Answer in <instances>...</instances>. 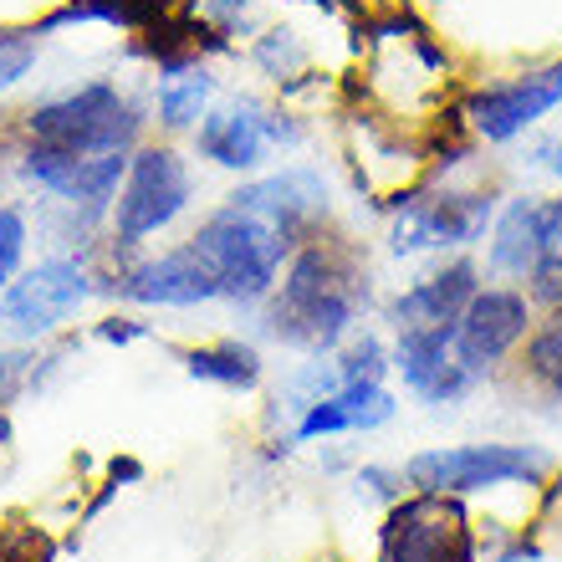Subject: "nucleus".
<instances>
[{
	"label": "nucleus",
	"mask_w": 562,
	"mask_h": 562,
	"mask_svg": "<svg viewBox=\"0 0 562 562\" xmlns=\"http://www.w3.org/2000/svg\"><path fill=\"white\" fill-rule=\"evenodd\" d=\"M379 312L369 251L333 225L302 240L256 312V338L292 358H333Z\"/></svg>",
	"instance_id": "obj_1"
},
{
	"label": "nucleus",
	"mask_w": 562,
	"mask_h": 562,
	"mask_svg": "<svg viewBox=\"0 0 562 562\" xmlns=\"http://www.w3.org/2000/svg\"><path fill=\"white\" fill-rule=\"evenodd\" d=\"M15 134L61 154H134L154 134V113L123 77H82L21 108Z\"/></svg>",
	"instance_id": "obj_2"
},
{
	"label": "nucleus",
	"mask_w": 562,
	"mask_h": 562,
	"mask_svg": "<svg viewBox=\"0 0 562 562\" xmlns=\"http://www.w3.org/2000/svg\"><path fill=\"white\" fill-rule=\"evenodd\" d=\"M502 184L496 179L465 175H429L415 190L389 200L384 210V251L400 261L415 256H460L481 251L496 210H502Z\"/></svg>",
	"instance_id": "obj_3"
},
{
	"label": "nucleus",
	"mask_w": 562,
	"mask_h": 562,
	"mask_svg": "<svg viewBox=\"0 0 562 562\" xmlns=\"http://www.w3.org/2000/svg\"><path fill=\"white\" fill-rule=\"evenodd\" d=\"M200 205V175L194 154L175 138L148 134L128 154V175L119 184V200L108 210V246L119 251H148L159 236L179 231Z\"/></svg>",
	"instance_id": "obj_4"
},
{
	"label": "nucleus",
	"mask_w": 562,
	"mask_h": 562,
	"mask_svg": "<svg viewBox=\"0 0 562 562\" xmlns=\"http://www.w3.org/2000/svg\"><path fill=\"white\" fill-rule=\"evenodd\" d=\"M190 240H194V251L210 261V271L221 277V302L231 312H240V317L261 312V302H267L271 286L281 281V267L296 251L281 231H271L267 221L236 210L231 200L210 205L190 225Z\"/></svg>",
	"instance_id": "obj_5"
},
{
	"label": "nucleus",
	"mask_w": 562,
	"mask_h": 562,
	"mask_svg": "<svg viewBox=\"0 0 562 562\" xmlns=\"http://www.w3.org/2000/svg\"><path fill=\"white\" fill-rule=\"evenodd\" d=\"M404 481L409 491H440L471 502L481 491H542L552 481V450L532 440H465V445H429L404 456Z\"/></svg>",
	"instance_id": "obj_6"
},
{
	"label": "nucleus",
	"mask_w": 562,
	"mask_h": 562,
	"mask_svg": "<svg viewBox=\"0 0 562 562\" xmlns=\"http://www.w3.org/2000/svg\"><path fill=\"white\" fill-rule=\"evenodd\" d=\"M562 108V57L527 61L506 77H481L460 92L456 123L475 148H512Z\"/></svg>",
	"instance_id": "obj_7"
},
{
	"label": "nucleus",
	"mask_w": 562,
	"mask_h": 562,
	"mask_svg": "<svg viewBox=\"0 0 562 562\" xmlns=\"http://www.w3.org/2000/svg\"><path fill=\"white\" fill-rule=\"evenodd\" d=\"M98 302V281L82 256L52 251L15 281L0 286V338L21 348H42L67 338V327Z\"/></svg>",
	"instance_id": "obj_8"
},
{
	"label": "nucleus",
	"mask_w": 562,
	"mask_h": 562,
	"mask_svg": "<svg viewBox=\"0 0 562 562\" xmlns=\"http://www.w3.org/2000/svg\"><path fill=\"white\" fill-rule=\"evenodd\" d=\"M373 562H481V527L460 496L404 491L379 517Z\"/></svg>",
	"instance_id": "obj_9"
},
{
	"label": "nucleus",
	"mask_w": 562,
	"mask_h": 562,
	"mask_svg": "<svg viewBox=\"0 0 562 562\" xmlns=\"http://www.w3.org/2000/svg\"><path fill=\"white\" fill-rule=\"evenodd\" d=\"M532 323H537V307L527 302V292L517 281H486L456 323V363L481 389L496 384L512 369V358L527 342Z\"/></svg>",
	"instance_id": "obj_10"
},
{
	"label": "nucleus",
	"mask_w": 562,
	"mask_h": 562,
	"mask_svg": "<svg viewBox=\"0 0 562 562\" xmlns=\"http://www.w3.org/2000/svg\"><path fill=\"white\" fill-rule=\"evenodd\" d=\"M236 210L267 221L271 231L302 246L312 240L317 231L333 225V184H327L323 164H281V169H261L256 179H236V190L225 194Z\"/></svg>",
	"instance_id": "obj_11"
},
{
	"label": "nucleus",
	"mask_w": 562,
	"mask_h": 562,
	"mask_svg": "<svg viewBox=\"0 0 562 562\" xmlns=\"http://www.w3.org/2000/svg\"><path fill=\"white\" fill-rule=\"evenodd\" d=\"M486 267L475 251L435 256L419 277H409L400 292L379 296V327L384 333H409V327H456L471 296L486 286Z\"/></svg>",
	"instance_id": "obj_12"
},
{
	"label": "nucleus",
	"mask_w": 562,
	"mask_h": 562,
	"mask_svg": "<svg viewBox=\"0 0 562 562\" xmlns=\"http://www.w3.org/2000/svg\"><path fill=\"white\" fill-rule=\"evenodd\" d=\"M190 154L215 175L231 179H256L261 169H271V138H267V98L256 92H231L215 98L200 128L190 134Z\"/></svg>",
	"instance_id": "obj_13"
},
{
	"label": "nucleus",
	"mask_w": 562,
	"mask_h": 562,
	"mask_svg": "<svg viewBox=\"0 0 562 562\" xmlns=\"http://www.w3.org/2000/svg\"><path fill=\"white\" fill-rule=\"evenodd\" d=\"M394 379L419 409H456L471 394H481L471 373L456 363V327H409L389 333Z\"/></svg>",
	"instance_id": "obj_14"
},
{
	"label": "nucleus",
	"mask_w": 562,
	"mask_h": 562,
	"mask_svg": "<svg viewBox=\"0 0 562 562\" xmlns=\"http://www.w3.org/2000/svg\"><path fill=\"white\" fill-rule=\"evenodd\" d=\"M221 98V82L205 67L200 52H164L154 57V92H148V113H154V134L190 144L210 108Z\"/></svg>",
	"instance_id": "obj_15"
},
{
	"label": "nucleus",
	"mask_w": 562,
	"mask_h": 562,
	"mask_svg": "<svg viewBox=\"0 0 562 562\" xmlns=\"http://www.w3.org/2000/svg\"><path fill=\"white\" fill-rule=\"evenodd\" d=\"M542 205H548V190H517L506 194L496 221H491L486 240H481V267L491 281H527V271L537 267V251H542Z\"/></svg>",
	"instance_id": "obj_16"
},
{
	"label": "nucleus",
	"mask_w": 562,
	"mask_h": 562,
	"mask_svg": "<svg viewBox=\"0 0 562 562\" xmlns=\"http://www.w3.org/2000/svg\"><path fill=\"white\" fill-rule=\"evenodd\" d=\"M179 369L190 373L194 384L225 389V394H261L267 389V353L251 338H205L175 348Z\"/></svg>",
	"instance_id": "obj_17"
},
{
	"label": "nucleus",
	"mask_w": 562,
	"mask_h": 562,
	"mask_svg": "<svg viewBox=\"0 0 562 562\" xmlns=\"http://www.w3.org/2000/svg\"><path fill=\"white\" fill-rule=\"evenodd\" d=\"M496 384H512V389H521V394H532L537 404L562 409V307L537 312L527 342L517 348L512 369H506Z\"/></svg>",
	"instance_id": "obj_18"
},
{
	"label": "nucleus",
	"mask_w": 562,
	"mask_h": 562,
	"mask_svg": "<svg viewBox=\"0 0 562 562\" xmlns=\"http://www.w3.org/2000/svg\"><path fill=\"white\" fill-rule=\"evenodd\" d=\"M521 292L537 312L562 307V190H548V205H542V251H537V267L527 271Z\"/></svg>",
	"instance_id": "obj_19"
},
{
	"label": "nucleus",
	"mask_w": 562,
	"mask_h": 562,
	"mask_svg": "<svg viewBox=\"0 0 562 562\" xmlns=\"http://www.w3.org/2000/svg\"><path fill=\"white\" fill-rule=\"evenodd\" d=\"M251 67L267 77V82H277V88H292V82L307 77L312 52L296 26H267L251 36Z\"/></svg>",
	"instance_id": "obj_20"
},
{
	"label": "nucleus",
	"mask_w": 562,
	"mask_h": 562,
	"mask_svg": "<svg viewBox=\"0 0 562 562\" xmlns=\"http://www.w3.org/2000/svg\"><path fill=\"white\" fill-rule=\"evenodd\" d=\"M333 363H338V379H342V384H389V379H394L389 333H384V327H373V323H363L353 338H348L338 353H333Z\"/></svg>",
	"instance_id": "obj_21"
},
{
	"label": "nucleus",
	"mask_w": 562,
	"mask_h": 562,
	"mask_svg": "<svg viewBox=\"0 0 562 562\" xmlns=\"http://www.w3.org/2000/svg\"><path fill=\"white\" fill-rule=\"evenodd\" d=\"M338 400L353 415V435H379L400 419V394L389 384H338Z\"/></svg>",
	"instance_id": "obj_22"
},
{
	"label": "nucleus",
	"mask_w": 562,
	"mask_h": 562,
	"mask_svg": "<svg viewBox=\"0 0 562 562\" xmlns=\"http://www.w3.org/2000/svg\"><path fill=\"white\" fill-rule=\"evenodd\" d=\"M36 57H42V31L36 26L0 31V98L26 82L31 67H36Z\"/></svg>",
	"instance_id": "obj_23"
},
{
	"label": "nucleus",
	"mask_w": 562,
	"mask_h": 562,
	"mask_svg": "<svg viewBox=\"0 0 562 562\" xmlns=\"http://www.w3.org/2000/svg\"><path fill=\"white\" fill-rule=\"evenodd\" d=\"M31 256V215L15 200H0V286L26 271Z\"/></svg>",
	"instance_id": "obj_24"
},
{
	"label": "nucleus",
	"mask_w": 562,
	"mask_h": 562,
	"mask_svg": "<svg viewBox=\"0 0 562 562\" xmlns=\"http://www.w3.org/2000/svg\"><path fill=\"white\" fill-rule=\"evenodd\" d=\"M353 491L373 506H394L409 491L404 481V465H389V460H358L353 465Z\"/></svg>",
	"instance_id": "obj_25"
},
{
	"label": "nucleus",
	"mask_w": 562,
	"mask_h": 562,
	"mask_svg": "<svg viewBox=\"0 0 562 562\" xmlns=\"http://www.w3.org/2000/svg\"><path fill=\"white\" fill-rule=\"evenodd\" d=\"M0 562H57V542L42 527H11V521H0Z\"/></svg>",
	"instance_id": "obj_26"
},
{
	"label": "nucleus",
	"mask_w": 562,
	"mask_h": 562,
	"mask_svg": "<svg viewBox=\"0 0 562 562\" xmlns=\"http://www.w3.org/2000/svg\"><path fill=\"white\" fill-rule=\"evenodd\" d=\"M92 338L108 342V348H134V342L154 338V323H144L134 307H119V312H103V317L92 323Z\"/></svg>",
	"instance_id": "obj_27"
},
{
	"label": "nucleus",
	"mask_w": 562,
	"mask_h": 562,
	"mask_svg": "<svg viewBox=\"0 0 562 562\" xmlns=\"http://www.w3.org/2000/svg\"><path fill=\"white\" fill-rule=\"evenodd\" d=\"M521 164L532 169V175H542L552 184V190H562V134H542L527 144V154H521Z\"/></svg>",
	"instance_id": "obj_28"
},
{
	"label": "nucleus",
	"mask_w": 562,
	"mask_h": 562,
	"mask_svg": "<svg viewBox=\"0 0 562 562\" xmlns=\"http://www.w3.org/2000/svg\"><path fill=\"white\" fill-rule=\"evenodd\" d=\"M108 481H113V486H134V481H144V460H134V456L108 460Z\"/></svg>",
	"instance_id": "obj_29"
},
{
	"label": "nucleus",
	"mask_w": 562,
	"mask_h": 562,
	"mask_svg": "<svg viewBox=\"0 0 562 562\" xmlns=\"http://www.w3.org/2000/svg\"><path fill=\"white\" fill-rule=\"evenodd\" d=\"M317 465H323L327 475H342V471H353L358 460H353V456H342L338 445H323V456H317Z\"/></svg>",
	"instance_id": "obj_30"
}]
</instances>
